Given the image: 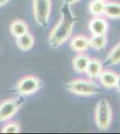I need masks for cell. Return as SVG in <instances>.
Listing matches in <instances>:
<instances>
[{
	"label": "cell",
	"instance_id": "cell-10",
	"mask_svg": "<svg viewBox=\"0 0 120 134\" xmlns=\"http://www.w3.org/2000/svg\"><path fill=\"white\" fill-rule=\"evenodd\" d=\"M90 57L86 54L78 53L73 59V67L74 70L77 73H84L86 71L88 63L90 61Z\"/></svg>",
	"mask_w": 120,
	"mask_h": 134
},
{
	"label": "cell",
	"instance_id": "cell-16",
	"mask_svg": "<svg viewBox=\"0 0 120 134\" xmlns=\"http://www.w3.org/2000/svg\"><path fill=\"white\" fill-rule=\"evenodd\" d=\"M120 63V43L113 47L108 53L106 59V64L108 65H114Z\"/></svg>",
	"mask_w": 120,
	"mask_h": 134
},
{
	"label": "cell",
	"instance_id": "cell-9",
	"mask_svg": "<svg viewBox=\"0 0 120 134\" xmlns=\"http://www.w3.org/2000/svg\"><path fill=\"white\" fill-rule=\"evenodd\" d=\"M99 80L101 85L106 88H113L116 87L117 80V73L109 70H102L99 75Z\"/></svg>",
	"mask_w": 120,
	"mask_h": 134
},
{
	"label": "cell",
	"instance_id": "cell-17",
	"mask_svg": "<svg viewBox=\"0 0 120 134\" xmlns=\"http://www.w3.org/2000/svg\"><path fill=\"white\" fill-rule=\"evenodd\" d=\"M104 8H105V2L99 0H92L89 5V10L91 14L94 16L103 15Z\"/></svg>",
	"mask_w": 120,
	"mask_h": 134
},
{
	"label": "cell",
	"instance_id": "cell-18",
	"mask_svg": "<svg viewBox=\"0 0 120 134\" xmlns=\"http://www.w3.org/2000/svg\"><path fill=\"white\" fill-rule=\"evenodd\" d=\"M3 133H19L21 132V126L18 122H9L2 128Z\"/></svg>",
	"mask_w": 120,
	"mask_h": 134
},
{
	"label": "cell",
	"instance_id": "cell-3",
	"mask_svg": "<svg viewBox=\"0 0 120 134\" xmlns=\"http://www.w3.org/2000/svg\"><path fill=\"white\" fill-rule=\"evenodd\" d=\"M112 122V109L107 99H100L95 107V124L101 131H106L110 127Z\"/></svg>",
	"mask_w": 120,
	"mask_h": 134
},
{
	"label": "cell",
	"instance_id": "cell-8",
	"mask_svg": "<svg viewBox=\"0 0 120 134\" xmlns=\"http://www.w3.org/2000/svg\"><path fill=\"white\" fill-rule=\"evenodd\" d=\"M70 47L75 52L82 53L90 47L89 38L84 35H76L72 38L70 42Z\"/></svg>",
	"mask_w": 120,
	"mask_h": 134
},
{
	"label": "cell",
	"instance_id": "cell-12",
	"mask_svg": "<svg viewBox=\"0 0 120 134\" xmlns=\"http://www.w3.org/2000/svg\"><path fill=\"white\" fill-rule=\"evenodd\" d=\"M103 14L108 18H120V2H105V8H104Z\"/></svg>",
	"mask_w": 120,
	"mask_h": 134
},
{
	"label": "cell",
	"instance_id": "cell-4",
	"mask_svg": "<svg viewBox=\"0 0 120 134\" xmlns=\"http://www.w3.org/2000/svg\"><path fill=\"white\" fill-rule=\"evenodd\" d=\"M51 13V0H33V14L39 25L45 28L49 25Z\"/></svg>",
	"mask_w": 120,
	"mask_h": 134
},
{
	"label": "cell",
	"instance_id": "cell-13",
	"mask_svg": "<svg viewBox=\"0 0 120 134\" xmlns=\"http://www.w3.org/2000/svg\"><path fill=\"white\" fill-rule=\"evenodd\" d=\"M16 45L21 50L29 51L34 45V38L29 32L16 38Z\"/></svg>",
	"mask_w": 120,
	"mask_h": 134
},
{
	"label": "cell",
	"instance_id": "cell-7",
	"mask_svg": "<svg viewBox=\"0 0 120 134\" xmlns=\"http://www.w3.org/2000/svg\"><path fill=\"white\" fill-rule=\"evenodd\" d=\"M89 29L92 35H106L108 30V23L105 17L94 16L89 23Z\"/></svg>",
	"mask_w": 120,
	"mask_h": 134
},
{
	"label": "cell",
	"instance_id": "cell-15",
	"mask_svg": "<svg viewBox=\"0 0 120 134\" xmlns=\"http://www.w3.org/2000/svg\"><path fill=\"white\" fill-rule=\"evenodd\" d=\"M90 47L97 51H101L106 47L108 38L106 35H92L89 38Z\"/></svg>",
	"mask_w": 120,
	"mask_h": 134
},
{
	"label": "cell",
	"instance_id": "cell-1",
	"mask_svg": "<svg viewBox=\"0 0 120 134\" xmlns=\"http://www.w3.org/2000/svg\"><path fill=\"white\" fill-rule=\"evenodd\" d=\"M60 13V20L52 29L49 38V44L52 48L60 47L71 38L74 25L77 21V18L72 14L70 5L64 4Z\"/></svg>",
	"mask_w": 120,
	"mask_h": 134
},
{
	"label": "cell",
	"instance_id": "cell-21",
	"mask_svg": "<svg viewBox=\"0 0 120 134\" xmlns=\"http://www.w3.org/2000/svg\"><path fill=\"white\" fill-rule=\"evenodd\" d=\"M7 2H8V0H0V6L6 5V4L7 3Z\"/></svg>",
	"mask_w": 120,
	"mask_h": 134
},
{
	"label": "cell",
	"instance_id": "cell-2",
	"mask_svg": "<svg viewBox=\"0 0 120 134\" xmlns=\"http://www.w3.org/2000/svg\"><path fill=\"white\" fill-rule=\"evenodd\" d=\"M65 90L78 96H93L101 93V88L91 79L77 78L65 84Z\"/></svg>",
	"mask_w": 120,
	"mask_h": 134
},
{
	"label": "cell",
	"instance_id": "cell-19",
	"mask_svg": "<svg viewBox=\"0 0 120 134\" xmlns=\"http://www.w3.org/2000/svg\"><path fill=\"white\" fill-rule=\"evenodd\" d=\"M63 1H64V4H65V5H74V4L77 3L79 0H63Z\"/></svg>",
	"mask_w": 120,
	"mask_h": 134
},
{
	"label": "cell",
	"instance_id": "cell-22",
	"mask_svg": "<svg viewBox=\"0 0 120 134\" xmlns=\"http://www.w3.org/2000/svg\"><path fill=\"white\" fill-rule=\"evenodd\" d=\"M99 1H102V2H106L107 0H99Z\"/></svg>",
	"mask_w": 120,
	"mask_h": 134
},
{
	"label": "cell",
	"instance_id": "cell-14",
	"mask_svg": "<svg viewBox=\"0 0 120 134\" xmlns=\"http://www.w3.org/2000/svg\"><path fill=\"white\" fill-rule=\"evenodd\" d=\"M10 31L13 36L15 38H18V37L29 32V27L25 21L22 20H16L11 23Z\"/></svg>",
	"mask_w": 120,
	"mask_h": 134
},
{
	"label": "cell",
	"instance_id": "cell-20",
	"mask_svg": "<svg viewBox=\"0 0 120 134\" xmlns=\"http://www.w3.org/2000/svg\"><path fill=\"white\" fill-rule=\"evenodd\" d=\"M116 88H117L118 91H120V73L117 74V84H116Z\"/></svg>",
	"mask_w": 120,
	"mask_h": 134
},
{
	"label": "cell",
	"instance_id": "cell-11",
	"mask_svg": "<svg viewBox=\"0 0 120 134\" xmlns=\"http://www.w3.org/2000/svg\"><path fill=\"white\" fill-rule=\"evenodd\" d=\"M103 70V64L100 60L97 59V58H92L90 59L88 63V65L86 68V74L90 79H96L99 77L100 72Z\"/></svg>",
	"mask_w": 120,
	"mask_h": 134
},
{
	"label": "cell",
	"instance_id": "cell-5",
	"mask_svg": "<svg viewBox=\"0 0 120 134\" xmlns=\"http://www.w3.org/2000/svg\"><path fill=\"white\" fill-rule=\"evenodd\" d=\"M23 104L24 99L21 97L10 98L2 102L0 104V122L13 117Z\"/></svg>",
	"mask_w": 120,
	"mask_h": 134
},
{
	"label": "cell",
	"instance_id": "cell-6",
	"mask_svg": "<svg viewBox=\"0 0 120 134\" xmlns=\"http://www.w3.org/2000/svg\"><path fill=\"white\" fill-rule=\"evenodd\" d=\"M40 81L35 76H26L19 81L14 91L21 96H28L33 94L40 90Z\"/></svg>",
	"mask_w": 120,
	"mask_h": 134
}]
</instances>
